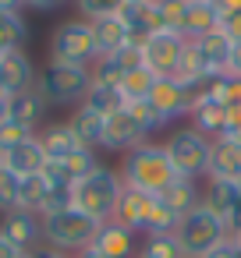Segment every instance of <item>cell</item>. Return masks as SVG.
Returning a JSON list of instances; mask_svg holds the SVG:
<instances>
[{"label": "cell", "mask_w": 241, "mask_h": 258, "mask_svg": "<svg viewBox=\"0 0 241 258\" xmlns=\"http://www.w3.org/2000/svg\"><path fill=\"white\" fill-rule=\"evenodd\" d=\"M121 180L128 187H138L146 195H163L174 180H177V170L167 156L163 145L156 142H142L135 145L131 152H124V163H121Z\"/></svg>", "instance_id": "6da1fadb"}, {"label": "cell", "mask_w": 241, "mask_h": 258, "mask_svg": "<svg viewBox=\"0 0 241 258\" xmlns=\"http://www.w3.org/2000/svg\"><path fill=\"white\" fill-rule=\"evenodd\" d=\"M89 85H92V68L82 64L46 60V68L36 75V89L46 99V106H82Z\"/></svg>", "instance_id": "7a4b0ae2"}, {"label": "cell", "mask_w": 241, "mask_h": 258, "mask_svg": "<svg viewBox=\"0 0 241 258\" xmlns=\"http://www.w3.org/2000/svg\"><path fill=\"white\" fill-rule=\"evenodd\" d=\"M39 223H43L46 247H54V251H75V254L82 247H89L96 240V230H100V219L85 216L75 205L57 209V212H46V216H39Z\"/></svg>", "instance_id": "3957f363"}, {"label": "cell", "mask_w": 241, "mask_h": 258, "mask_svg": "<svg viewBox=\"0 0 241 258\" xmlns=\"http://www.w3.org/2000/svg\"><path fill=\"white\" fill-rule=\"evenodd\" d=\"M121 191H124L121 173H117V170H107V166H96L89 177H82V180L75 184V209H82L85 216L107 223V219H114V212H117Z\"/></svg>", "instance_id": "277c9868"}, {"label": "cell", "mask_w": 241, "mask_h": 258, "mask_svg": "<svg viewBox=\"0 0 241 258\" xmlns=\"http://www.w3.org/2000/svg\"><path fill=\"white\" fill-rule=\"evenodd\" d=\"M177 177H188V180H199L209 173V159H213V138H206L202 131H195L191 124L188 127H177L170 131V138L163 142Z\"/></svg>", "instance_id": "5b68a950"}, {"label": "cell", "mask_w": 241, "mask_h": 258, "mask_svg": "<svg viewBox=\"0 0 241 258\" xmlns=\"http://www.w3.org/2000/svg\"><path fill=\"white\" fill-rule=\"evenodd\" d=\"M174 233H177L181 247L188 251V258H206L213 247H220L223 240H230V237H227V223H223L216 212H209L206 205L191 209V212L177 223Z\"/></svg>", "instance_id": "8992f818"}, {"label": "cell", "mask_w": 241, "mask_h": 258, "mask_svg": "<svg viewBox=\"0 0 241 258\" xmlns=\"http://www.w3.org/2000/svg\"><path fill=\"white\" fill-rule=\"evenodd\" d=\"M50 60L57 64H82L92 68L96 64V39H92V25L85 18H71L61 22L50 36Z\"/></svg>", "instance_id": "52a82bcc"}, {"label": "cell", "mask_w": 241, "mask_h": 258, "mask_svg": "<svg viewBox=\"0 0 241 258\" xmlns=\"http://www.w3.org/2000/svg\"><path fill=\"white\" fill-rule=\"evenodd\" d=\"M142 64L156 75V78H174V71H177V60H181V53H184V46H188V39L184 36H177V32H153V36H146L142 43Z\"/></svg>", "instance_id": "ba28073f"}, {"label": "cell", "mask_w": 241, "mask_h": 258, "mask_svg": "<svg viewBox=\"0 0 241 258\" xmlns=\"http://www.w3.org/2000/svg\"><path fill=\"white\" fill-rule=\"evenodd\" d=\"M191 89L188 85H181L177 78H156V85H153V92H149V106L156 110V117H160V124L167 127L170 120H177V117H188L191 113Z\"/></svg>", "instance_id": "9c48e42d"}, {"label": "cell", "mask_w": 241, "mask_h": 258, "mask_svg": "<svg viewBox=\"0 0 241 258\" xmlns=\"http://www.w3.org/2000/svg\"><path fill=\"white\" fill-rule=\"evenodd\" d=\"M149 138V131L142 127V120L128 110V106H121L117 113H110L107 117V131H103V149H114V152H131L135 145H142Z\"/></svg>", "instance_id": "30bf717a"}, {"label": "cell", "mask_w": 241, "mask_h": 258, "mask_svg": "<svg viewBox=\"0 0 241 258\" xmlns=\"http://www.w3.org/2000/svg\"><path fill=\"white\" fill-rule=\"evenodd\" d=\"M0 237L18 251H32L43 240V223H39V216H32L25 209H15V212L0 216Z\"/></svg>", "instance_id": "8fae6325"}, {"label": "cell", "mask_w": 241, "mask_h": 258, "mask_svg": "<svg viewBox=\"0 0 241 258\" xmlns=\"http://www.w3.org/2000/svg\"><path fill=\"white\" fill-rule=\"evenodd\" d=\"M36 75L39 71L32 68V60H29L25 50H4V53H0V85H4L11 96L32 89L36 85Z\"/></svg>", "instance_id": "7c38bea8"}, {"label": "cell", "mask_w": 241, "mask_h": 258, "mask_svg": "<svg viewBox=\"0 0 241 258\" xmlns=\"http://www.w3.org/2000/svg\"><path fill=\"white\" fill-rule=\"evenodd\" d=\"M223 117H227V106L216 103L209 92H195V96H191V113H188V120H191V127L202 131L206 138L216 142V138L223 135Z\"/></svg>", "instance_id": "4fadbf2b"}, {"label": "cell", "mask_w": 241, "mask_h": 258, "mask_svg": "<svg viewBox=\"0 0 241 258\" xmlns=\"http://www.w3.org/2000/svg\"><path fill=\"white\" fill-rule=\"evenodd\" d=\"M92 247H100L107 258H135V251H138V244H135V230H128V226L117 223V219L100 223Z\"/></svg>", "instance_id": "5bb4252c"}, {"label": "cell", "mask_w": 241, "mask_h": 258, "mask_svg": "<svg viewBox=\"0 0 241 258\" xmlns=\"http://www.w3.org/2000/svg\"><path fill=\"white\" fill-rule=\"evenodd\" d=\"M117 18L128 25L131 39L142 43L146 36L160 32V18H156V0H124V8L117 11Z\"/></svg>", "instance_id": "9a60e30c"}, {"label": "cell", "mask_w": 241, "mask_h": 258, "mask_svg": "<svg viewBox=\"0 0 241 258\" xmlns=\"http://www.w3.org/2000/svg\"><path fill=\"white\" fill-rule=\"evenodd\" d=\"M4 156V166L11 170V173H18V177H32V173H43L46 170V152H43V145H39V135H32L29 142H22V145H15V149H8V152H0Z\"/></svg>", "instance_id": "2e32d148"}, {"label": "cell", "mask_w": 241, "mask_h": 258, "mask_svg": "<svg viewBox=\"0 0 241 258\" xmlns=\"http://www.w3.org/2000/svg\"><path fill=\"white\" fill-rule=\"evenodd\" d=\"M153 202H156V195H146V191H138V187H128L124 184V191H121V202H117V212H114V219L117 223H124L128 230H146V219H149V209H153Z\"/></svg>", "instance_id": "e0dca14e"}, {"label": "cell", "mask_w": 241, "mask_h": 258, "mask_svg": "<svg viewBox=\"0 0 241 258\" xmlns=\"http://www.w3.org/2000/svg\"><path fill=\"white\" fill-rule=\"evenodd\" d=\"M89 25H92V39H96V57H114L117 50H124L128 43H135L131 32H128V25H124L117 15L96 18V22H89Z\"/></svg>", "instance_id": "ac0fdd59"}, {"label": "cell", "mask_w": 241, "mask_h": 258, "mask_svg": "<svg viewBox=\"0 0 241 258\" xmlns=\"http://www.w3.org/2000/svg\"><path fill=\"white\" fill-rule=\"evenodd\" d=\"M206 177L241 184V142L216 138V142H213V159H209V173H206Z\"/></svg>", "instance_id": "d6986e66"}, {"label": "cell", "mask_w": 241, "mask_h": 258, "mask_svg": "<svg viewBox=\"0 0 241 258\" xmlns=\"http://www.w3.org/2000/svg\"><path fill=\"white\" fill-rule=\"evenodd\" d=\"M39 145H43V152H46L50 163H64L68 156H75L78 149H85V145L78 142V135L71 131L68 120H64V124H50V127H43V131H39Z\"/></svg>", "instance_id": "ffe728a7"}, {"label": "cell", "mask_w": 241, "mask_h": 258, "mask_svg": "<svg viewBox=\"0 0 241 258\" xmlns=\"http://www.w3.org/2000/svg\"><path fill=\"white\" fill-rule=\"evenodd\" d=\"M195 50H199V57L206 60V68H209V75H223L227 71V60H230V39L216 29V32H206V36H199V39H188Z\"/></svg>", "instance_id": "44dd1931"}, {"label": "cell", "mask_w": 241, "mask_h": 258, "mask_svg": "<svg viewBox=\"0 0 241 258\" xmlns=\"http://www.w3.org/2000/svg\"><path fill=\"white\" fill-rule=\"evenodd\" d=\"M71 131L78 135V142L85 145V149H103V131H107V117L103 113H96L92 106H75V113H71Z\"/></svg>", "instance_id": "7402d4cb"}, {"label": "cell", "mask_w": 241, "mask_h": 258, "mask_svg": "<svg viewBox=\"0 0 241 258\" xmlns=\"http://www.w3.org/2000/svg\"><path fill=\"white\" fill-rule=\"evenodd\" d=\"M160 202H163L177 219H184L191 209H199V205H202V187H199L195 180H188V177H177V180L160 195Z\"/></svg>", "instance_id": "603a6c76"}, {"label": "cell", "mask_w": 241, "mask_h": 258, "mask_svg": "<svg viewBox=\"0 0 241 258\" xmlns=\"http://www.w3.org/2000/svg\"><path fill=\"white\" fill-rule=\"evenodd\" d=\"M237 198H241V184H234V180H206V187H202V205L209 209V212H216L223 223H227V216L234 212V205H237Z\"/></svg>", "instance_id": "cb8c5ba5"}, {"label": "cell", "mask_w": 241, "mask_h": 258, "mask_svg": "<svg viewBox=\"0 0 241 258\" xmlns=\"http://www.w3.org/2000/svg\"><path fill=\"white\" fill-rule=\"evenodd\" d=\"M43 113H46V99L39 96L36 85L25 89V92H15V96H11V110H8L11 120H18V124H25V127L36 131V124L43 120Z\"/></svg>", "instance_id": "d4e9b609"}, {"label": "cell", "mask_w": 241, "mask_h": 258, "mask_svg": "<svg viewBox=\"0 0 241 258\" xmlns=\"http://www.w3.org/2000/svg\"><path fill=\"white\" fill-rule=\"evenodd\" d=\"M46 202H50V180H46V173L22 177L18 209H25V212H32V216H43V212H46Z\"/></svg>", "instance_id": "484cf974"}, {"label": "cell", "mask_w": 241, "mask_h": 258, "mask_svg": "<svg viewBox=\"0 0 241 258\" xmlns=\"http://www.w3.org/2000/svg\"><path fill=\"white\" fill-rule=\"evenodd\" d=\"M220 29V11L213 0H191L188 8V25H184V39H199L206 32H216Z\"/></svg>", "instance_id": "4316f807"}, {"label": "cell", "mask_w": 241, "mask_h": 258, "mask_svg": "<svg viewBox=\"0 0 241 258\" xmlns=\"http://www.w3.org/2000/svg\"><path fill=\"white\" fill-rule=\"evenodd\" d=\"M82 103H85V106H92V110H96V113H103V117L117 113L121 106H128V103H124V96H121V89H117V85H103V82H92Z\"/></svg>", "instance_id": "83f0119b"}, {"label": "cell", "mask_w": 241, "mask_h": 258, "mask_svg": "<svg viewBox=\"0 0 241 258\" xmlns=\"http://www.w3.org/2000/svg\"><path fill=\"white\" fill-rule=\"evenodd\" d=\"M188 8H191V0H156V18H160V29H163V32H177V36H184Z\"/></svg>", "instance_id": "f1b7e54d"}, {"label": "cell", "mask_w": 241, "mask_h": 258, "mask_svg": "<svg viewBox=\"0 0 241 258\" xmlns=\"http://www.w3.org/2000/svg\"><path fill=\"white\" fill-rule=\"evenodd\" d=\"M153 85H156V75L149 71V68H135L131 75H124L121 78V96H124V103H146L149 99V92H153Z\"/></svg>", "instance_id": "f546056e"}, {"label": "cell", "mask_w": 241, "mask_h": 258, "mask_svg": "<svg viewBox=\"0 0 241 258\" xmlns=\"http://www.w3.org/2000/svg\"><path fill=\"white\" fill-rule=\"evenodd\" d=\"M138 258H188V251L181 247L177 233H153L138 247Z\"/></svg>", "instance_id": "4dcf8cb0"}, {"label": "cell", "mask_w": 241, "mask_h": 258, "mask_svg": "<svg viewBox=\"0 0 241 258\" xmlns=\"http://www.w3.org/2000/svg\"><path fill=\"white\" fill-rule=\"evenodd\" d=\"M29 39V29H25V18L22 15H8L0 11V50H22Z\"/></svg>", "instance_id": "1f68e13d"}, {"label": "cell", "mask_w": 241, "mask_h": 258, "mask_svg": "<svg viewBox=\"0 0 241 258\" xmlns=\"http://www.w3.org/2000/svg\"><path fill=\"white\" fill-rule=\"evenodd\" d=\"M61 166H64V173L78 184V180H82V177H89L100 163H96V152H92V149H78V152H75V156H68Z\"/></svg>", "instance_id": "d6a6232c"}, {"label": "cell", "mask_w": 241, "mask_h": 258, "mask_svg": "<svg viewBox=\"0 0 241 258\" xmlns=\"http://www.w3.org/2000/svg\"><path fill=\"white\" fill-rule=\"evenodd\" d=\"M18 187H22V177L11 173L8 166H0V212L18 209Z\"/></svg>", "instance_id": "836d02e7"}, {"label": "cell", "mask_w": 241, "mask_h": 258, "mask_svg": "<svg viewBox=\"0 0 241 258\" xmlns=\"http://www.w3.org/2000/svg\"><path fill=\"white\" fill-rule=\"evenodd\" d=\"M78 4V15L85 22H96V18H110L124 8V0H75Z\"/></svg>", "instance_id": "e575fe53"}, {"label": "cell", "mask_w": 241, "mask_h": 258, "mask_svg": "<svg viewBox=\"0 0 241 258\" xmlns=\"http://www.w3.org/2000/svg\"><path fill=\"white\" fill-rule=\"evenodd\" d=\"M36 131L32 127H25V124H18V120H4L0 124V152H8V149H15V145H22V142H29Z\"/></svg>", "instance_id": "d590c367"}, {"label": "cell", "mask_w": 241, "mask_h": 258, "mask_svg": "<svg viewBox=\"0 0 241 258\" xmlns=\"http://www.w3.org/2000/svg\"><path fill=\"white\" fill-rule=\"evenodd\" d=\"M220 138L241 142V103L227 106V117H223V135H220Z\"/></svg>", "instance_id": "8d00e7d4"}, {"label": "cell", "mask_w": 241, "mask_h": 258, "mask_svg": "<svg viewBox=\"0 0 241 258\" xmlns=\"http://www.w3.org/2000/svg\"><path fill=\"white\" fill-rule=\"evenodd\" d=\"M220 32H223L230 43H241V15H227V18H220Z\"/></svg>", "instance_id": "74e56055"}, {"label": "cell", "mask_w": 241, "mask_h": 258, "mask_svg": "<svg viewBox=\"0 0 241 258\" xmlns=\"http://www.w3.org/2000/svg\"><path fill=\"white\" fill-rule=\"evenodd\" d=\"M223 75L241 78V43H234V46H230V60H227V71H223Z\"/></svg>", "instance_id": "f35d334b"}, {"label": "cell", "mask_w": 241, "mask_h": 258, "mask_svg": "<svg viewBox=\"0 0 241 258\" xmlns=\"http://www.w3.org/2000/svg\"><path fill=\"white\" fill-rule=\"evenodd\" d=\"M213 4H216L220 18H227V15H241V0H213Z\"/></svg>", "instance_id": "ab89813d"}, {"label": "cell", "mask_w": 241, "mask_h": 258, "mask_svg": "<svg viewBox=\"0 0 241 258\" xmlns=\"http://www.w3.org/2000/svg\"><path fill=\"white\" fill-rule=\"evenodd\" d=\"M234 233H241V198H237L234 212L227 216V237H234Z\"/></svg>", "instance_id": "60d3db41"}, {"label": "cell", "mask_w": 241, "mask_h": 258, "mask_svg": "<svg viewBox=\"0 0 241 258\" xmlns=\"http://www.w3.org/2000/svg\"><path fill=\"white\" fill-rule=\"evenodd\" d=\"M61 4H64V0H25V8H32V11H54Z\"/></svg>", "instance_id": "b9f144b4"}, {"label": "cell", "mask_w": 241, "mask_h": 258, "mask_svg": "<svg viewBox=\"0 0 241 258\" xmlns=\"http://www.w3.org/2000/svg\"><path fill=\"white\" fill-rule=\"evenodd\" d=\"M8 110H11V92H8L4 85H0V124L8 120Z\"/></svg>", "instance_id": "7bdbcfd3"}, {"label": "cell", "mask_w": 241, "mask_h": 258, "mask_svg": "<svg viewBox=\"0 0 241 258\" xmlns=\"http://www.w3.org/2000/svg\"><path fill=\"white\" fill-rule=\"evenodd\" d=\"M25 8V0H0V11H8V15H22Z\"/></svg>", "instance_id": "ee69618b"}, {"label": "cell", "mask_w": 241, "mask_h": 258, "mask_svg": "<svg viewBox=\"0 0 241 258\" xmlns=\"http://www.w3.org/2000/svg\"><path fill=\"white\" fill-rule=\"evenodd\" d=\"M32 258H68V254L54 251V247H32Z\"/></svg>", "instance_id": "f6af8a7d"}, {"label": "cell", "mask_w": 241, "mask_h": 258, "mask_svg": "<svg viewBox=\"0 0 241 258\" xmlns=\"http://www.w3.org/2000/svg\"><path fill=\"white\" fill-rule=\"evenodd\" d=\"M75 258H107V254H103L100 247H92V244H89V247H82V251H78Z\"/></svg>", "instance_id": "bcb514c9"}, {"label": "cell", "mask_w": 241, "mask_h": 258, "mask_svg": "<svg viewBox=\"0 0 241 258\" xmlns=\"http://www.w3.org/2000/svg\"><path fill=\"white\" fill-rule=\"evenodd\" d=\"M15 254H18V247H11L4 237H0V258H15Z\"/></svg>", "instance_id": "7dc6e473"}, {"label": "cell", "mask_w": 241, "mask_h": 258, "mask_svg": "<svg viewBox=\"0 0 241 258\" xmlns=\"http://www.w3.org/2000/svg\"><path fill=\"white\" fill-rule=\"evenodd\" d=\"M15 258H32V251H18V254H15Z\"/></svg>", "instance_id": "c3c4849f"}, {"label": "cell", "mask_w": 241, "mask_h": 258, "mask_svg": "<svg viewBox=\"0 0 241 258\" xmlns=\"http://www.w3.org/2000/svg\"><path fill=\"white\" fill-rule=\"evenodd\" d=\"M0 166H4V156H0Z\"/></svg>", "instance_id": "681fc988"}]
</instances>
